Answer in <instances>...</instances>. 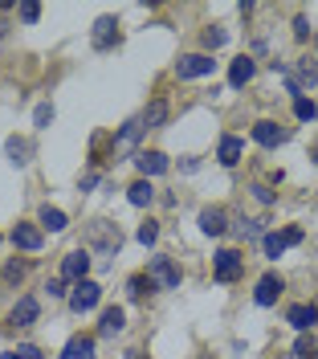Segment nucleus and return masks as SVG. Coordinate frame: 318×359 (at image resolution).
Instances as JSON below:
<instances>
[{"instance_id": "obj_1", "label": "nucleus", "mask_w": 318, "mask_h": 359, "mask_svg": "<svg viewBox=\"0 0 318 359\" xmlns=\"http://www.w3.org/2000/svg\"><path fill=\"white\" fill-rule=\"evenodd\" d=\"M98 298H102V286L86 278V282H78V286H74V294H69V306L82 314V311H94V306H98Z\"/></svg>"}, {"instance_id": "obj_2", "label": "nucleus", "mask_w": 318, "mask_h": 359, "mask_svg": "<svg viewBox=\"0 0 318 359\" xmlns=\"http://www.w3.org/2000/svg\"><path fill=\"white\" fill-rule=\"evenodd\" d=\"M241 266H245V257H241L237 249H221V253H216V278H221V282H237V278H241Z\"/></svg>"}, {"instance_id": "obj_3", "label": "nucleus", "mask_w": 318, "mask_h": 359, "mask_svg": "<svg viewBox=\"0 0 318 359\" xmlns=\"http://www.w3.org/2000/svg\"><path fill=\"white\" fill-rule=\"evenodd\" d=\"M298 241H302V229H286V233H265V237H261V245H265L270 257H282V253L290 245H298Z\"/></svg>"}, {"instance_id": "obj_4", "label": "nucleus", "mask_w": 318, "mask_h": 359, "mask_svg": "<svg viewBox=\"0 0 318 359\" xmlns=\"http://www.w3.org/2000/svg\"><path fill=\"white\" fill-rule=\"evenodd\" d=\"M176 74H180V78H205V74H212V57H205V53H188V57H180Z\"/></svg>"}, {"instance_id": "obj_5", "label": "nucleus", "mask_w": 318, "mask_h": 359, "mask_svg": "<svg viewBox=\"0 0 318 359\" xmlns=\"http://www.w3.org/2000/svg\"><path fill=\"white\" fill-rule=\"evenodd\" d=\"M253 139H257L261 147H277V143H286V139H290V131L265 118V123H257V127H253Z\"/></svg>"}, {"instance_id": "obj_6", "label": "nucleus", "mask_w": 318, "mask_h": 359, "mask_svg": "<svg viewBox=\"0 0 318 359\" xmlns=\"http://www.w3.org/2000/svg\"><path fill=\"white\" fill-rule=\"evenodd\" d=\"M86 269H90V257H86V249H78V253H69L66 262H62V278H69V282H86Z\"/></svg>"}, {"instance_id": "obj_7", "label": "nucleus", "mask_w": 318, "mask_h": 359, "mask_svg": "<svg viewBox=\"0 0 318 359\" xmlns=\"http://www.w3.org/2000/svg\"><path fill=\"white\" fill-rule=\"evenodd\" d=\"M282 290H286V286H282V278H277V273H265V278L257 282V294H253V298H257V306H273Z\"/></svg>"}, {"instance_id": "obj_8", "label": "nucleus", "mask_w": 318, "mask_h": 359, "mask_svg": "<svg viewBox=\"0 0 318 359\" xmlns=\"http://www.w3.org/2000/svg\"><path fill=\"white\" fill-rule=\"evenodd\" d=\"M135 168L143 176H159V172H167V156H163V151H139Z\"/></svg>"}, {"instance_id": "obj_9", "label": "nucleus", "mask_w": 318, "mask_h": 359, "mask_svg": "<svg viewBox=\"0 0 318 359\" xmlns=\"http://www.w3.org/2000/svg\"><path fill=\"white\" fill-rule=\"evenodd\" d=\"M62 359H94V339H90V335L69 339L66 351H62Z\"/></svg>"}, {"instance_id": "obj_10", "label": "nucleus", "mask_w": 318, "mask_h": 359, "mask_svg": "<svg viewBox=\"0 0 318 359\" xmlns=\"http://www.w3.org/2000/svg\"><path fill=\"white\" fill-rule=\"evenodd\" d=\"M13 241L21 249H41V229L37 224H17L13 229Z\"/></svg>"}, {"instance_id": "obj_11", "label": "nucleus", "mask_w": 318, "mask_h": 359, "mask_svg": "<svg viewBox=\"0 0 318 359\" xmlns=\"http://www.w3.org/2000/svg\"><path fill=\"white\" fill-rule=\"evenodd\" d=\"M200 229H205L208 237H221V233L228 229L225 212H221V208H205V212H200Z\"/></svg>"}, {"instance_id": "obj_12", "label": "nucleus", "mask_w": 318, "mask_h": 359, "mask_svg": "<svg viewBox=\"0 0 318 359\" xmlns=\"http://www.w3.org/2000/svg\"><path fill=\"white\" fill-rule=\"evenodd\" d=\"M151 273H155L163 286H180V269L172 266L167 257H155V262H151Z\"/></svg>"}, {"instance_id": "obj_13", "label": "nucleus", "mask_w": 318, "mask_h": 359, "mask_svg": "<svg viewBox=\"0 0 318 359\" xmlns=\"http://www.w3.org/2000/svg\"><path fill=\"white\" fill-rule=\"evenodd\" d=\"M290 323H294L298 331H310V327L318 323V311L306 306V302H302V306H290Z\"/></svg>"}, {"instance_id": "obj_14", "label": "nucleus", "mask_w": 318, "mask_h": 359, "mask_svg": "<svg viewBox=\"0 0 318 359\" xmlns=\"http://www.w3.org/2000/svg\"><path fill=\"white\" fill-rule=\"evenodd\" d=\"M163 118H167V102H151L139 123H143V131H155V127H163Z\"/></svg>"}, {"instance_id": "obj_15", "label": "nucleus", "mask_w": 318, "mask_h": 359, "mask_svg": "<svg viewBox=\"0 0 318 359\" xmlns=\"http://www.w3.org/2000/svg\"><path fill=\"white\" fill-rule=\"evenodd\" d=\"M151 196H155V188H151L147 180H135V184L127 188V201L135 204V208H143V204H151Z\"/></svg>"}, {"instance_id": "obj_16", "label": "nucleus", "mask_w": 318, "mask_h": 359, "mask_svg": "<svg viewBox=\"0 0 318 359\" xmlns=\"http://www.w3.org/2000/svg\"><path fill=\"white\" fill-rule=\"evenodd\" d=\"M123 331V311L118 306H106L102 311V323H98V335H118Z\"/></svg>"}, {"instance_id": "obj_17", "label": "nucleus", "mask_w": 318, "mask_h": 359, "mask_svg": "<svg viewBox=\"0 0 318 359\" xmlns=\"http://www.w3.org/2000/svg\"><path fill=\"white\" fill-rule=\"evenodd\" d=\"M33 318H37V298H21V302L13 306V323H17V327H29Z\"/></svg>"}, {"instance_id": "obj_18", "label": "nucleus", "mask_w": 318, "mask_h": 359, "mask_svg": "<svg viewBox=\"0 0 318 359\" xmlns=\"http://www.w3.org/2000/svg\"><path fill=\"white\" fill-rule=\"evenodd\" d=\"M253 69H257V66H253L249 57H237L233 69H228V82H233V86H245V82L253 78Z\"/></svg>"}, {"instance_id": "obj_19", "label": "nucleus", "mask_w": 318, "mask_h": 359, "mask_svg": "<svg viewBox=\"0 0 318 359\" xmlns=\"http://www.w3.org/2000/svg\"><path fill=\"white\" fill-rule=\"evenodd\" d=\"M314 82H318V66H310V62H302V66H298V74L290 78V90L314 86Z\"/></svg>"}, {"instance_id": "obj_20", "label": "nucleus", "mask_w": 318, "mask_h": 359, "mask_svg": "<svg viewBox=\"0 0 318 359\" xmlns=\"http://www.w3.org/2000/svg\"><path fill=\"white\" fill-rule=\"evenodd\" d=\"M237 159H241V139L225 135V139H221V163H225V168H233Z\"/></svg>"}, {"instance_id": "obj_21", "label": "nucleus", "mask_w": 318, "mask_h": 359, "mask_svg": "<svg viewBox=\"0 0 318 359\" xmlns=\"http://www.w3.org/2000/svg\"><path fill=\"white\" fill-rule=\"evenodd\" d=\"M41 224H46L49 233H62V229H66V212H62V208H41Z\"/></svg>"}, {"instance_id": "obj_22", "label": "nucleus", "mask_w": 318, "mask_h": 359, "mask_svg": "<svg viewBox=\"0 0 318 359\" xmlns=\"http://www.w3.org/2000/svg\"><path fill=\"white\" fill-rule=\"evenodd\" d=\"M111 41H114V21H111V17H102V21L94 25V45H98V49H106Z\"/></svg>"}, {"instance_id": "obj_23", "label": "nucleus", "mask_w": 318, "mask_h": 359, "mask_svg": "<svg viewBox=\"0 0 318 359\" xmlns=\"http://www.w3.org/2000/svg\"><path fill=\"white\" fill-rule=\"evenodd\" d=\"M139 135H143V123L135 118V123H127V131H123L118 139H114V147H118V151H127V147H135V139H139Z\"/></svg>"}, {"instance_id": "obj_24", "label": "nucleus", "mask_w": 318, "mask_h": 359, "mask_svg": "<svg viewBox=\"0 0 318 359\" xmlns=\"http://www.w3.org/2000/svg\"><path fill=\"white\" fill-rule=\"evenodd\" d=\"M8 156H13V163H29V143L25 139H8Z\"/></svg>"}, {"instance_id": "obj_25", "label": "nucleus", "mask_w": 318, "mask_h": 359, "mask_svg": "<svg viewBox=\"0 0 318 359\" xmlns=\"http://www.w3.org/2000/svg\"><path fill=\"white\" fill-rule=\"evenodd\" d=\"M314 355H318L314 339H306V335H302V339L294 343V359H314Z\"/></svg>"}, {"instance_id": "obj_26", "label": "nucleus", "mask_w": 318, "mask_h": 359, "mask_svg": "<svg viewBox=\"0 0 318 359\" xmlns=\"http://www.w3.org/2000/svg\"><path fill=\"white\" fill-rule=\"evenodd\" d=\"M294 114H298V118H306V123H310V118L318 114V107L310 102V98H294Z\"/></svg>"}, {"instance_id": "obj_27", "label": "nucleus", "mask_w": 318, "mask_h": 359, "mask_svg": "<svg viewBox=\"0 0 318 359\" xmlns=\"http://www.w3.org/2000/svg\"><path fill=\"white\" fill-rule=\"evenodd\" d=\"M155 237H159V224H155V221L139 224V241H143V245H151V241H155Z\"/></svg>"}, {"instance_id": "obj_28", "label": "nucleus", "mask_w": 318, "mask_h": 359, "mask_svg": "<svg viewBox=\"0 0 318 359\" xmlns=\"http://www.w3.org/2000/svg\"><path fill=\"white\" fill-rule=\"evenodd\" d=\"M237 233H241L245 241H249V237H261V221H241L237 224Z\"/></svg>"}, {"instance_id": "obj_29", "label": "nucleus", "mask_w": 318, "mask_h": 359, "mask_svg": "<svg viewBox=\"0 0 318 359\" xmlns=\"http://www.w3.org/2000/svg\"><path fill=\"white\" fill-rule=\"evenodd\" d=\"M37 17H41V4L25 0V4H21V21H37Z\"/></svg>"}, {"instance_id": "obj_30", "label": "nucleus", "mask_w": 318, "mask_h": 359, "mask_svg": "<svg viewBox=\"0 0 318 359\" xmlns=\"http://www.w3.org/2000/svg\"><path fill=\"white\" fill-rule=\"evenodd\" d=\"M205 45H208V49L225 45V33H221V29H205Z\"/></svg>"}, {"instance_id": "obj_31", "label": "nucleus", "mask_w": 318, "mask_h": 359, "mask_svg": "<svg viewBox=\"0 0 318 359\" xmlns=\"http://www.w3.org/2000/svg\"><path fill=\"white\" fill-rule=\"evenodd\" d=\"M147 290H151V278H131V294H135V298L147 294Z\"/></svg>"}, {"instance_id": "obj_32", "label": "nucleus", "mask_w": 318, "mask_h": 359, "mask_svg": "<svg viewBox=\"0 0 318 359\" xmlns=\"http://www.w3.org/2000/svg\"><path fill=\"white\" fill-rule=\"evenodd\" d=\"M13 355H17V359H46L41 351H37V347H29V343H25V347H17Z\"/></svg>"}, {"instance_id": "obj_33", "label": "nucleus", "mask_w": 318, "mask_h": 359, "mask_svg": "<svg viewBox=\"0 0 318 359\" xmlns=\"http://www.w3.org/2000/svg\"><path fill=\"white\" fill-rule=\"evenodd\" d=\"M49 118H53V111H49V107H37V127H46Z\"/></svg>"}, {"instance_id": "obj_34", "label": "nucleus", "mask_w": 318, "mask_h": 359, "mask_svg": "<svg viewBox=\"0 0 318 359\" xmlns=\"http://www.w3.org/2000/svg\"><path fill=\"white\" fill-rule=\"evenodd\" d=\"M253 192H257V201H261V204H270V201H273V192H270V188H261V184H257Z\"/></svg>"}, {"instance_id": "obj_35", "label": "nucleus", "mask_w": 318, "mask_h": 359, "mask_svg": "<svg viewBox=\"0 0 318 359\" xmlns=\"http://www.w3.org/2000/svg\"><path fill=\"white\" fill-rule=\"evenodd\" d=\"M127 359H143V355H139V351H131V355H127Z\"/></svg>"}, {"instance_id": "obj_36", "label": "nucleus", "mask_w": 318, "mask_h": 359, "mask_svg": "<svg viewBox=\"0 0 318 359\" xmlns=\"http://www.w3.org/2000/svg\"><path fill=\"white\" fill-rule=\"evenodd\" d=\"M4 359H17V355H4Z\"/></svg>"}, {"instance_id": "obj_37", "label": "nucleus", "mask_w": 318, "mask_h": 359, "mask_svg": "<svg viewBox=\"0 0 318 359\" xmlns=\"http://www.w3.org/2000/svg\"><path fill=\"white\" fill-rule=\"evenodd\" d=\"M314 163H318V151H314Z\"/></svg>"}]
</instances>
